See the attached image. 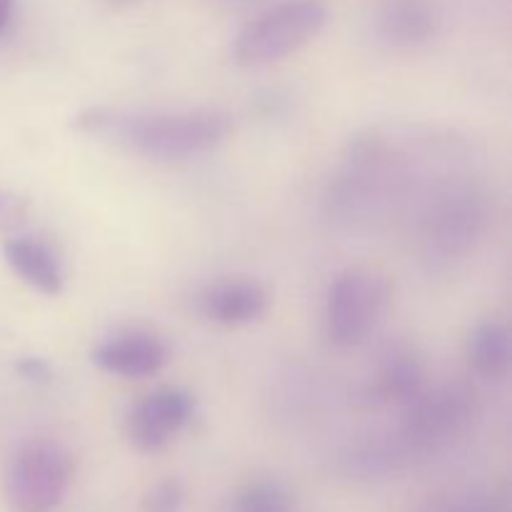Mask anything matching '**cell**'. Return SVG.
Instances as JSON below:
<instances>
[{"mask_svg": "<svg viewBox=\"0 0 512 512\" xmlns=\"http://www.w3.org/2000/svg\"><path fill=\"white\" fill-rule=\"evenodd\" d=\"M268 308L270 295L258 280H218L200 290L198 295L200 315L210 323L228 325V328L255 323L268 313Z\"/></svg>", "mask_w": 512, "mask_h": 512, "instance_id": "cell-7", "label": "cell"}, {"mask_svg": "<svg viewBox=\"0 0 512 512\" xmlns=\"http://www.w3.org/2000/svg\"><path fill=\"white\" fill-rule=\"evenodd\" d=\"M425 512H495V505L490 500L468 498V500H453V503L435 505V508Z\"/></svg>", "mask_w": 512, "mask_h": 512, "instance_id": "cell-17", "label": "cell"}, {"mask_svg": "<svg viewBox=\"0 0 512 512\" xmlns=\"http://www.w3.org/2000/svg\"><path fill=\"white\" fill-rule=\"evenodd\" d=\"M73 483V458L53 440H33L10 460L5 493L15 512H53Z\"/></svg>", "mask_w": 512, "mask_h": 512, "instance_id": "cell-3", "label": "cell"}, {"mask_svg": "<svg viewBox=\"0 0 512 512\" xmlns=\"http://www.w3.org/2000/svg\"><path fill=\"white\" fill-rule=\"evenodd\" d=\"M110 3H118V5H125V3H135V0H110Z\"/></svg>", "mask_w": 512, "mask_h": 512, "instance_id": "cell-20", "label": "cell"}, {"mask_svg": "<svg viewBox=\"0 0 512 512\" xmlns=\"http://www.w3.org/2000/svg\"><path fill=\"white\" fill-rule=\"evenodd\" d=\"M328 23L323 0H283L250 20L233 43V58L245 68L278 63L318 38Z\"/></svg>", "mask_w": 512, "mask_h": 512, "instance_id": "cell-2", "label": "cell"}, {"mask_svg": "<svg viewBox=\"0 0 512 512\" xmlns=\"http://www.w3.org/2000/svg\"><path fill=\"white\" fill-rule=\"evenodd\" d=\"M28 200L0 190V230H15L28 218Z\"/></svg>", "mask_w": 512, "mask_h": 512, "instance_id": "cell-16", "label": "cell"}, {"mask_svg": "<svg viewBox=\"0 0 512 512\" xmlns=\"http://www.w3.org/2000/svg\"><path fill=\"white\" fill-rule=\"evenodd\" d=\"M80 128L103 135L110 143L148 160H188L210 153L230 135L233 120L220 110H183V113H118L90 110Z\"/></svg>", "mask_w": 512, "mask_h": 512, "instance_id": "cell-1", "label": "cell"}, {"mask_svg": "<svg viewBox=\"0 0 512 512\" xmlns=\"http://www.w3.org/2000/svg\"><path fill=\"white\" fill-rule=\"evenodd\" d=\"M483 205L473 195H458L455 200L440 208V213L430 220L428 255L448 260L453 255L465 253L483 225Z\"/></svg>", "mask_w": 512, "mask_h": 512, "instance_id": "cell-9", "label": "cell"}, {"mask_svg": "<svg viewBox=\"0 0 512 512\" xmlns=\"http://www.w3.org/2000/svg\"><path fill=\"white\" fill-rule=\"evenodd\" d=\"M390 288L370 270H348L333 280L325 298V335L338 348L363 343L388 308Z\"/></svg>", "mask_w": 512, "mask_h": 512, "instance_id": "cell-4", "label": "cell"}, {"mask_svg": "<svg viewBox=\"0 0 512 512\" xmlns=\"http://www.w3.org/2000/svg\"><path fill=\"white\" fill-rule=\"evenodd\" d=\"M425 385V365L410 348H390L378 370V393L385 400H415Z\"/></svg>", "mask_w": 512, "mask_h": 512, "instance_id": "cell-13", "label": "cell"}, {"mask_svg": "<svg viewBox=\"0 0 512 512\" xmlns=\"http://www.w3.org/2000/svg\"><path fill=\"white\" fill-rule=\"evenodd\" d=\"M438 15L428 0H388L378 15V33L393 48H415L435 35Z\"/></svg>", "mask_w": 512, "mask_h": 512, "instance_id": "cell-10", "label": "cell"}, {"mask_svg": "<svg viewBox=\"0 0 512 512\" xmlns=\"http://www.w3.org/2000/svg\"><path fill=\"white\" fill-rule=\"evenodd\" d=\"M235 512H293V495L278 480H253L235 495Z\"/></svg>", "mask_w": 512, "mask_h": 512, "instance_id": "cell-14", "label": "cell"}, {"mask_svg": "<svg viewBox=\"0 0 512 512\" xmlns=\"http://www.w3.org/2000/svg\"><path fill=\"white\" fill-rule=\"evenodd\" d=\"M5 260L23 283L43 295H60L65 288V265L58 250L35 235L10 238L3 248Z\"/></svg>", "mask_w": 512, "mask_h": 512, "instance_id": "cell-8", "label": "cell"}, {"mask_svg": "<svg viewBox=\"0 0 512 512\" xmlns=\"http://www.w3.org/2000/svg\"><path fill=\"white\" fill-rule=\"evenodd\" d=\"M470 368L483 380H500L508 375L512 360V338L508 325L485 320L473 328L468 338Z\"/></svg>", "mask_w": 512, "mask_h": 512, "instance_id": "cell-12", "label": "cell"}, {"mask_svg": "<svg viewBox=\"0 0 512 512\" xmlns=\"http://www.w3.org/2000/svg\"><path fill=\"white\" fill-rule=\"evenodd\" d=\"M193 395L183 388H158L140 398L125 418V438L140 453H160L193 418Z\"/></svg>", "mask_w": 512, "mask_h": 512, "instance_id": "cell-5", "label": "cell"}, {"mask_svg": "<svg viewBox=\"0 0 512 512\" xmlns=\"http://www.w3.org/2000/svg\"><path fill=\"white\" fill-rule=\"evenodd\" d=\"M465 395L438 393L420 400L410 413L408 438L418 445H438L448 440L465 420Z\"/></svg>", "mask_w": 512, "mask_h": 512, "instance_id": "cell-11", "label": "cell"}, {"mask_svg": "<svg viewBox=\"0 0 512 512\" xmlns=\"http://www.w3.org/2000/svg\"><path fill=\"white\" fill-rule=\"evenodd\" d=\"M170 350L160 335L145 328H125L100 340L93 363L118 378H153L168 365Z\"/></svg>", "mask_w": 512, "mask_h": 512, "instance_id": "cell-6", "label": "cell"}, {"mask_svg": "<svg viewBox=\"0 0 512 512\" xmlns=\"http://www.w3.org/2000/svg\"><path fill=\"white\" fill-rule=\"evenodd\" d=\"M13 3L15 0H0V33H3L5 25H8L10 13H13Z\"/></svg>", "mask_w": 512, "mask_h": 512, "instance_id": "cell-19", "label": "cell"}, {"mask_svg": "<svg viewBox=\"0 0 512 512\" xmlns=\"http://www.w3.org/2000/svg\"><path fill=\"white\" fill-rule=\"evenodd\" d=\"M18 370L23 378L35 380V383H50V378H53V370H50V365L43 358H25L18 365Z\"/></svg>", "mask_w": 512, "mask_h": 512, "instance_id": "cell-18", "label": "cell"}, {"mask_svg": "<svg viewBox=\"0 0 512 512\" xmlns=\"http://www.w3.org/2000/svg\"><path fill=\"white\" fill-rule=\"evenodd\" d=\"M185 503V490L178 480L168 478L155 483L153 488L145 493L143 512H180Z\"/></svg>", "mask_w": 512, "mask_h": 512, "instance_id": "cell-15", "label": "cell"}]
</instances>
